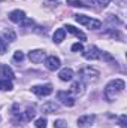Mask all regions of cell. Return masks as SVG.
Returning <instances> with one entry per match:
<instances>
[{
    "instance_id": "1",
    "label": "cell",
    "mask_w": 127,
    "mask_h": 128,
    "mask_svg": "<svg viewBox=\"0 0 127 128\" xmlns=\"http://www.w3.org/2000/svg\"><path fill=\"white\" fill-rule=\"evenodd\" d=\"M124 88H126V84H124L123 79H114V80H111L106 85V88H105V98L109 103L114 101L117 97L124 91Z\"/></svg>"
},
{
    "instance_id": "2",
    "label": "cell",
    "mask_w": 127,
    "mask_h": 128,
    "mask_svg": "<svg viewBox=\"0 0 127 128\" xmlns=\"http://www.w3.org/2000/svg\"><path fill=\"white\" fill-rule=\"evenodd\" d=\"M75 20H76V22H79V24L85 26V27H87V28H90V30H99V28H102V22H100L99 20L91 18V16H85V15H75Z\"/></svg>"
},
{
    "instance_id": "3",
    "label": "cell",
    "mask_w": 127,
    "mask_h": 128,
    "mask_svg": "<svg viewBox=\"0 0 127 128\" xmlns=\"http://www.w3.org/2000/svg\"><path fill=\"white\" fill-rule=\"evenodd\" d=\"M99 76H100V73L93 67H84V68L79 70L81 82H96L99 79Z\"/></svg>"
},
{
    "instance_id": "4",
    "label": "cell",
    "mask_w": 127,
    "mask_h": 128,
    "mask_svg": "<svg viewBox=\"0 0 127 128\" xmlns=\"http://www.w3.org/2000/svg\"><path fill=\"white\" fill-rule=\"evenodd\" d=\"M32 92L39 97H46L49 94H52V85L46 84V85H36L32 88Z\"/></svg>"
},
{
    "instance_id": "5",
    "label": "cell",
    "mask_w": 127,
    "mask_h": 128,
    "mask_svg": "<svg viewBox=\"0 0 127 128\" xmlns=\"http://www.w3.org/2000/svg\"><path fill=\"white\" fill-rule=\"evenodd\" d=\"M60 66H61V61H60V58H57L55 55H51V57H46V58H45V67H46L48 70H51V72L58 70Z\"/></svg>"
},
{
    "instance_id": "6",
    "label": "cell",
    "mask_w": 127,
    "mask_h": 128,
    "mask_svg": "<svg viewBox=\"0 0 127 128\" xmlns=\"http://www.w3.org/2000/svg\"><path fill=\"white\" fill-rule=\"evenodd\" d=\"M57 98L61 101V104L67 106V107H72L75 104V98L70 96V92H67V91H60L57 94Z\"/></svg>"
},
{
    "instance_id": "7",
    "label": "cell",
    "mask_w": 127,
    "mask_h": 128,
    "mask_svg": "<svg viewBox=\"0 0 127 128\" xmlns=\"http://www.w3.org/2000/svg\"><path fill=\"white\" fill-rule=\"evenodd\" d=\"M96 121V116L94 115H84V116H79L78 118V127L79 128H85V127H90L93 125Z\"/></svg>"
},
{
    "instance_id": "8",
    "label": "cell",
    "mask_w": 127,
    "mask_h": 128,
    "mask_svg": "<svg viewBox=\"0 0 127 128\" xmlns=\"http://www.w3.org/2000/svg\"><path fill=\"white\" fill-rule=\"evenodd\" d=\"M29 58H30V61L32 63H42L46 57H45V51H42V49H34V51H30L29 52Z\"/></svg>"
},
{
    "instance_id": "9",
    "label": "cell",
    "mask_w": 127,
    "mask_h": 128,
    "mask_svg": "<svg viewBox=\"0 0 127 128\" xmlns=\"http://www.w3.org/2000/svg\"><path fill=\"white\" fill-rule=\"evenodd\" d=\"M82 55H84L85 60H99L100 58V51L96 46H90L88 49H85L82 52Z\"/></svg>"
},
{
    "instance_id": "10",
    "label": "cell",
    "mask_w": 127,
    "mask_h": 128,
    "mask_svg": "<svg viewBox=\"0 0 127 128\" xmlns=\"http://www.w3.org/2000/svg\"><path fill=\"white\" fill-rule=\"evenodd\" d=\"M34 109H27L26 112H23L21 115H17V119H15V122H21V121H24V122H30L33 118H34Z\"/></svg>"
},
{
    "instance_id": "11",
    "label": "cell",
    "mask_w": 127,
    "mask_h": 128,
    "mask_svg": "<svg viewBox=\"0 0 127 128\" xmlns=\"http://www.w3.org/2000/svg\"><path fill=\"white\" fill-rule=\"evenodd\" d=\"M60 110V106L55 101H48L42 106V112L43 113H57Z\"/></svg>"
},
{
    "instance_id": "12",
    "label": "cell",
    "mask_w": 127,
    "mask_h": 128,
    "mask_svg": "<svg viewBox=\"0 0 127 128\" xmlns=\"http://www.w3.org/2000/svg\"><path fill=\"white\" fill-rule=\"evenodd\" d=\"M26 18V14L23 12V10H12L11 14H9V20L12 21V22H15V24H20L23 20Z\"/></svg>"
},
{
    "instance_id": "13",
    "label": "cell",
    "mask_w": 127,
    "mask_h": 128,
    "mask_svg": "<svg viewBox=\"0 0 127 128\" xmlns=\"http://www.w3.org/2000/svg\"><path fill=\"white\" fill-rule=\"evenodd\" d=\"M0 76H3V79H9V80H12L15 78L12 68L9 66H6V64H2L0 66Z\"/></svg>"
},
{
    "instance_id": "14",
    "label": "cell",
    "mask_w": 127,
    "mask_h": 128,
    "mask_svg": "<svg viewBox=\"0 0 127 128\" xmlns=\"http://www.w3.org/2000/svg\"><path fill=\"white\" fill-rule=\"evenodd\" d=\"M64 32H67V33H72V34H75L78 39H81V42H85L87 40V36L84 34V33L81 32V30H78V28H75L73 26H66L64 27Z\"/></svg>"
},
{
    "instance_id": "15",
    "label": "cell",
    "mask_w": 127,
    "mask_h": 128,
    "mask_svg": "<svg viewBox=\"0 0 127 128\" xmlns=\"http://www.w3.org/2000/svg\"><path fill=\"white\" fill-rule=\"evenodd\" d=\"M58 78H60V80H63V82H70V80L73 79V70H72V68H63V70H60Z\"/></svg>"
},
{
    "instance_id": "16",
    "label": "cell",
    "mask_w": 127,
    "mask_h": 128,
    "mask_svg": "<svg viewBox=\"0 0 127 128\" xmlns=\"http://www.w3.org/2000/svg\"><path fill=\"white\" fill-rule=\"evenodd\" d=\"M85 86H84V82H73L72 84V86H70V92H73V94H76V96H81V94H84V90Z\"/></svg>"
},
{
    "instance_id": "17",
    "label": "cell",
    "mask_w": 127,
    "mask_h": 128,
    "mask_svg": "<svg viewBox=\"0 0 127 128\" xmlns=\"http://www.w3.org/2000/svg\"><path fill=\"white\" fill-rule=\"evenodd\" d=\"M64 37H66V32H64V28H58V30H55L54 33V36H52V39H54V43H61L64 40Z\"/></svg>"
},
{
    "instance_id": "18",
    "label": "cell",
    "mask_w": 127,
    "mask_h": 128,
    "mask_svg": "<svg viewBox=\"0 0 127 128\" xmlns=\"http://www.w3.org/2000/svg\"><path fill=\"white\" fill-rule=\"evenodd\" d=\"M12 82L9 79H2L0 80V90L2 91H12Z\"/></svg>"
},
{
    "instance_id": "19",
    "label": "cell",
    "mask_w": 127,
    "mask_h": 128,
    "mask_svg": "<svg viewBox=\"0 0 127 128\" xmlns=\"http://www.w3.org/2000/svg\"><path fill=\"white\" fill-rule=\"evenodd\" d=\"M3 37H5L8 42H15V40H17V34L12 32V30H9V28L3 32Z\"/></svg>"
},
{
    "instance_id": "20",
    "label": "cell",
    "mask_w": 127,
    "mask_h": 128,
    "mask_svg": "<svg viewBox=\"0 0 127 128\" xmlns=\"http://www.w3.org/2000/svg\"><path fill=\"white\" fill-rule=\"evenodd\" d=\"M34 127L36 128H46V119H45V118H39V119H36Z\"/></svg>"
},
{
    "instance_id": "21",
    "label": "cell",
    "mask_w": 127,
    "mask_h": 128,
    "mask_svg": "<svg viewBox=\"0 0 127 128\" xmlns=\"http://www.w3.org/2000/svg\"><path fill=\"white\" fill-rule=\"evenodd\" d=\"M66 2H67V4L75 6V8H84V6H85L81 0H66Z\"/></svg>"
},
{
    "instance_id": "22",
    "label": "cell",
    "mask_w": 127,
    "mask_h": 128,
    "mask_svg": "<svg viewBox=\"0 0 127 128\" xmlns=\"http://www.w3.org/2000/svg\"><path fill=\"white\" fill-rule=\"evenodd\" d=\"M24 60V54L21 52V51H17L15 54H14V61H17V63H21Z\"/></svg>"
},
{
    "instance_id": "23",
    "label": "cell",
    "mask_w": 127,
    "mask_h": 128,
    "mask_svg": "<svg viewBox=\"0 0 127 128\" xmlns=\"http://www.w3.org/2000/svg\"><path fill=\"white\" fill-rule=\"evenodd\" d=\"M81 51H84V46H82V43H73L72 45V52H81Z\"/></svg>"
},
{
    "instance_id": "24",
    "label": "cell",
    "mask_w": 127,
    "mask_h": 128,
    "mask_svg": "<svg viewBox=\"0 0 127 128\" xmlns=\"http://www.w3.org/2000/svg\"><path fill=\"white\" fill-rule=\"evenodd\" d=\"M118 124L121 128H127V115H121L118 119Z\"/></svg>"
},
{
    "instance_id": "25",
    "label": "cell",
    "mask_w": 127,
    "mask_h": 128,
    "mask_svg": "<svg viewBox=\"0 0 127 128\" xmlns=\"http://www.w3.org/2000/svg\"><path fill=\"white\" fill-rule=\"evenodd\" d=\"M100 58H103L105 61H109V63H114V61H115V60H114L108 52H100Z\"/></svg>"
},
{
    "instance_id": "26",
    "label": "cell",
    "mask_w": 127,
    "mask_h": 128,
    "mask_svg": "<svg viewBox=\"0 0 127 128\" xmlns=\"http://www.w3.org/2000/svg\"><path fill=\"white\" fill-rule=\"evenodd\" d=\"M54 128H67V124L64 122L63 119H57L54 122Z\"/></svg>"
},
{
    "instance_id": "27",
    "label": "cell",
    "mask_w": 127,
    "mask_h": 128,
    "mask_svg": "<svg viewBox=\"0 0 127 128\" xmlns=\"http://www.w3.org/2000/svg\"><path fill=\"white\" fill-rule=\"evenodd\" d=\"M20 26H21V27H27V26H33V20H30V18H27V16H26V18H24V20H23V21L20 22Z\"/></svg>"
},
{
    "instance_id": "28",
    "label": "cell",
    "mask_w": 127,
    "mask_h": 128,
    "mask_svg": "<svg viewBox=\"0 0 127 128\" xmlns=\"http://www.w3.org/2000/svg\"><path fill=\"white\" fill-rule=\"evenodd\" d=\"M6 48H8V45H6V42L0 37V55H3L5 52H6Z\"/></svg>"
},
{
    "instance_id": "29",
    "label": "cell",
    "mask_w": 127,
    "mask_h": 128,
    "mask_svg": "<svg viewBox=\"0 0 127 128\" xmlns=\"http://www.w3.org/2000/svg\"><path fill=\"white\" fill-rule=\"evenodd\" d=\"M96 3H97L99 6H102V8H105V6H108V4L111 3V0H96Z\"/></svg>"
},
{
    "instance_id": "30",
    "label": "cell",
    "mask_w": 127,
    "mask_h": 128,
    "mask_svg": "<svg viewBox=\"0 0 127 128\" xmlns=\"http://www.w3.org/2000/svg\"><path fill=\"white\" fill-rule=\"evenodd\" d=\"M18 110H20L18 104H14V106H12V115H15V116H17V115H20V112H18Z\"/></svg>"
}]
</instances>
